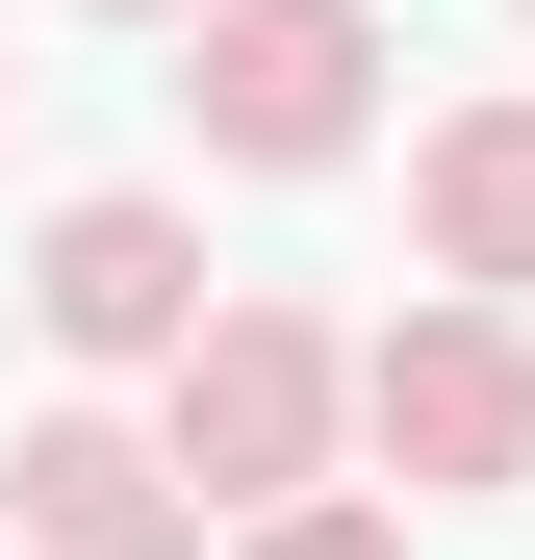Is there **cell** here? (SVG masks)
<instances>
[{"instance_id":"obj_1","label":"cell","mask_w":535,"mask_h":560,"mask_svg":"<svg viewBox=\"0 0 535 560\" xmlns=\"http://www.w3.org/2000/svg\"><path fill=\"white\" fill-rule=\"evenodd\" d=\"M332 433H357V357L306 331V306H205L153 357V458H178V510H281V485H332Z\"/></svg>"},{"instance_id":"obj_2","label":"cell","mask_w":535,"mask_h":560,"mask_svg":"<svg viewBox=\"0 0 535 560\" xmlns=\"http://www.w3.org/2000/svg\"><path fill=\"white\" fill-rule=\"evenodd\" d=\"M178 103L230 178H332L383 128V0H178Z\"/></svg>"},{"instance_id":"obj_3","label":"cell","mask_w":535,"mask_h":560,"mask_svg":"<svg viewBox=\"0 0 535 560\" xmlns=\"http://www.w3.org/2000/svg\"><path fill=\"white\" fill-rule=\"evenodd\" d=\"M357 433H383L408 510H510V485H535V306H408V331H357Z\"/></svg>"},{"instance_id":"obj_4","label":"cell","mask_w":535,"mask_h":560,"mask_svg":"<svg viewBox=\"0 0 535 560\" xmlns=\"http://www.w3.org/2000/svg\"><path fill=\"white\" fill-rule=\"evenodd\" d=\"M0 560H205V510L128 408H51V433H0Z\"/></svg>"},{"instance_id":"obj_5","label":"cell","mask_w":535,"mask_h":560,"mask_svg":"<svg viewBox=\"0 0 535 560\" xmlns=\"http://www.w3.org/2000/svg\"><path fill=\"white\" fill-rule=\"evenodd\" d=\"M26 306H51V357H178L230 280H205V230H178V205H51Z\"/></svg>"},{"instance_id":"obj_6","label":"cell","mask_w":535,"mask_h":560,"mask_svg":"<svg viewBox=\"0 0 535 560\" xmlns=\"http://www.w3.org/2000/svg\"><path fill=\"white\" fill-rule=\"evenodd\" d=\"M408 255L460 306H535V103H433L408 128Z\"/></svg>"},{"instance_id":"obj_7","label":"cell","mask_w":535,"mask_h":560,"mask_svg":"<svg viewBox=\"0 0 535 560\" xmlns=\"http://www.w3.org/2000/svg\"><path fill=\"white\" fill-rule=\"evenodd\" d=\"M230 560H408V510H357V485H281V510H255Z\"/></svg>"},{"instance_id":"obj_8","label":"cell","mask_w":535,"mask_h":560,"mask_svg":"<svg viewBox=\"0 0 535 560\" xmlns=\"http://www.w3.org/2000/svg\"><path fill=\"white\" fill-rule=\"evenodd\" d=\"M103 26H178V0H103Z\"/></svg>"}]
</instances>
